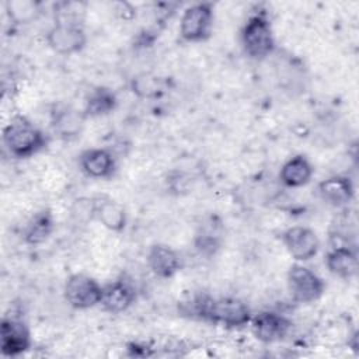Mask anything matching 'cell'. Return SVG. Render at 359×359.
Returning a JSON list of instances; mask_svg holds the SVG:
<instances>
[{
	"mask_svg": "<svg viewBox=\"0 0 359 359\" xmlns=\"http://www.w3.org/2000/svg\"><path fill=\"white\" fill-rule=\"evenodd\" d=\"M182 311L191 317H196L227 328H240L251 321L250 307L236 297H210L196 296L191 302L184 303Z\"/></svg>",
	"mask_w": 359,
	"mask_h": 359,
	"instance_id": "obj_1",
	"label": "cell"
},
{
	"mask_svg": "<svg viewBox=\"0 0 359 359\" xmlns=\"http://www.w3.org/2000/svg\"><path fill=\"white\" fill-rule=\"evenodd\" d=\"M3 143L8 153L18 158H27L41 151L48 139L45 133L24 116H15L3 129Z\"/></svg>",
	"mask_w": 359,
	"mask_h": 359,
	"instance_id": "obj_2",
	"label": "cell"
},
{
	"mask_svg": "<svg viewBox=\"0 0 359 359\" xmlns=\"http://www.w3.org/2000/svg\"><path fill=\"white\" fill-rule=\"evenodd\" d=\"M245 53L252 59H264L275 49V38L269 18L264 13L251 15L241 29Z\"/></svg>",
	"mask_w": 359,
	"mask_h": 359,
	"instance_id": "obj_3",
	"label": "cell"
},
{
	"mask_svg": "<svg viewBox=\"0 0 359 359\" xmlns=\"http://www.w3.org/2000/svg\"><path fill=\"white\" fill-rule=\"evenodd\" d=\"M287 289L293 302L304 304L318 300L325 290V283L310 268L293 264L287 271Z\"/></svg>",
	"mask_w": 359,
	"mask_h": 359,
	"instance_id": "obj_4",
	"label": "cell"
},
{
	"mask_svg": "<svg viewBox=\"0 0 359 359\" xmlns=\"http://www.w3.org/2000/svg\"><path fill=\"white\" fill-rule=\"evenodd\" d=\"M213 4L196 3L188 7L180 21V35L187 42H202L210 36Z\"/></svg>",
	"mask_w": 359,
	"mask_h": 359,
	"instance_id": "obj_5",
	"label": "cell"
},
{
	"mask_svg": "<svg viewBox=\"0 0 359 359\" xmlns=\"http://www.w3.org/2000/svg\"><path fill=\"white\" fill-rule=\"evenodd\" d=\"M46 41L50 49H53L56 53L73 55L86 46L87 36L83 27L77 21L59 20L48 31Z\"/></svg>",
	"mask_w": 359,
	"mask_h": 359,
	"instance_id": "obj_6",
	"label": "cell"
},
{
	"mask_svg": "<svg viewBox=\"0 0 359 359\" xmlns=\"http://www.w3.org/2000/svg\"><path fill=\"white\" fill-rule=\"evenodd\" d=\"M63 293L73 309L86 310L100 304L102 286L88 275L74 273L67 278Z\"/></svg>",
	"mask_w": 359,
	"mask_h": 359,
	"instance_id": "obj_7",
	"label": "cell"
},
{
	"mask_svg": "<svg viewBox=\"0 0 359 359\" xmlns=\"http://www.w3.org/2000/svg\"><path fill=\"white\" fill-rule=\"evenodd\" d=\"M282 243L287 252L297 262H304L314 258L320 250L317 234L304 226H293L283 231Z\"/></svg>",
	"mask_w": 359,
	"mask_h": 359,
	"instance_id": "obj_8",
	"label": "cell"
},
{
	"mask_svg": "<svg viewBox=\"0 0 359 359\" xmlns=\"http://www.w3.org/2000/svg\"><path fill=\"white\" fill-rule=\"evenodd\" d=\"M31 348L27 324L14 317H4L0 325V349L4 356H18Z\"/></svg>",
	"mask_w": 359,
	"mask_h": 359,
	"instance_id": "obj_9",
	"label": "cell"
},
{
	"mask_svg": "<svg viewBox=\"0 0 359 359\" xmlns=\"http://www.w3.org/2000/svg\"><path fill=\"white\" fill-rule=\"evenodd\" d=\"M250 323L254 337L264 344H273L283 339L292 327L285 316L275 311H261L252 316Z\"/></svg>",
	"mask_w": 359,
	"mask_h": 359,
	"instance_id": "obj_10",
	"label": "cell"
},
{
	"mask_svg": "<svg viewBox=\"0 0 359 359\" xmlns=\"http://www.w3.org/2000/svg\"><path fill=\"white\" fill-rule=\"evenodd\" d=\"M136 300V289L128 280L118 279L105 286H102L101 293V307L111 313L119 314L128 310Z\"/></svg>",
	"mask_w": 359,
	"mask_h": 359,
	"instance_id": "obj_11",
	"label": "cell"
},
{
	"mask_svg": "<svg viewBox=\"0 0 359 359\" xmlns=\"http://www.w3.org/2000/svg\"><path fill=\"white\" fill-rule=\"evenodd\" d=\"M317 189L320 198L334 208L348 206L355 196L353 184L346 175H334L323 180Z\"/></svg>",
	"mask_w": 359,
	"mask_h": 359,
	"instance_id": "obj_12",
	"label": "cell"
},
{
	"mask_svg": "<svg viewBox=\"0 0 359 359\" xmlns=\"http://www.w3.org/2000/svg\"><path fill=\"white\" fill-rule=\"evenodd\" d=\"M79 164L81 171L97 180L109 178L116 170V163L111 151L105 149H88L84 150L79 157Z\"/></svg>",
	"mask_w": 359,
	"mask_h": 359,
	"instance_id": "obj_13",
	"label": "cell"
},
{
	"mask_svg": "<svg viewBox=\"0 0 359 359\" xmlns=\"http://www.w3.org/2000/svg\"><path fill=\"white\" fill-rule=\"evenodd\" d=\"M147 264L150 271L161 279L172 278L182 266L180 254L164 244H154L150 247Z\"/></svg>",
	"mask_w": 359,
	"mask_h": 359,
	"instance_id": "obj_14",
	"label": "cell"
},
{
	"mask_svg": "<svg viewBox=\"0 0 359 359\" xmlns=\"http://www.w3.org/2000/svg\"><path fill=\"white\" fill-rule=\"evenodd\" d=\"M325 265L332 275L341 279H352L358 273L356 250L346 244L334 245L325 255Z\"/></svg>",
	"mask_w": 359,
	"mask_h": 359,
	"instance_id": "obj_15",
	"label": "cell"
},
{
	"mask_svg": "<svg viewBox=\"0 0 359 359\" xmlns=\"http://www.w3.org/2000/svg\"><path fill=\"white\" fill-rule=\"evenodd\" d=\"M313 165L303 154L290 157L280 168L279 178L285 187L299 188L310 182L313 177Z\"/></svg>",
	"mask_w": 359,
	"mask_h": 359,
	"instance_id": "obj_16",
	"label": "cell"
},
{
	"mask_svg": "<svg viewBox=\"0 0 359 359\" xmlns=\"http://www.w3.org/2000/svg\"><path fill=\"white\" fill-rule=\"evenodd\" d=\"M94 215L102 226L112 231H122L126 226V212L123 206L115 201L104 199L94 208Z\"/></svg>",
	"mask_w": 359,
	"mask_h": 359,
	"instance_id": "obj_17",
	"label": "cell"
},
{
	"mask_svg": "<svg viewBox=\"0 0 359 359\" xmlns=\"http://www.w3.org/2000/svg\"><path fill=\"white\" fill-rule=\"evenodd\" d=\"M53 217L49 210L38 212L24 229V240L27 244L38 245L49 238L53 231Z\"/></svg>",
	"mask_w": 359,
	"mask_h": 359,
	"instance_id": "obj_18",
	"label": "cell"
},
{
	"mask_svg": "<svg viewBox=\"0 0 359 359\" xmlns=\"http://www.w3.org/2000/svg\"><path fill=\"white\" fill-rule=\"evenodd\" d=\"M116 104L118 100L112 90L107 87H97L87 97L84 114L88 116L107 115L116 108Z\"/></svg>",
	"mask_w": 359,
	"mask_h": 359,
	"instance_id": "obj_19",
	"label": "cell"
},
{
	"mask_svg": "<svg viewBox=\"0 0 359 359\" xmlns=\"http://www.w3.org/2000/svg\"><path fill=\"white\" fill-rule=\"evenodd\" d=\"M52 125H53L55 130L59 132L65 137L76 136V135H79V132L81 129L83 115L76 111H72V109H63L55 115Z\"/></svg>",
	"mask_w": 359,
	"mask_h": 359,
	"instance_id": "obj_20",
	"label": "cell"
},
{
	"mask_svg": "<svg viewBox=\"0 0 359 359\" xmlns=\"http://www.w3.org/2000/svg\"><path fill=\"white\" fill-rule=\"evenodd\" d=\"M7 13L17 24L32 21L39 13V4L34 0H10L6 3Z\"/></svg>",
	"mask_w": 359,
	"mask_h": 359,
	"instance_id": "obj_21",
	"label": "cell"
},
{
	"mask_svg": "<svg viewBox=\"0 0 359 359\" xmlns=\"http://www.w3.org/2000/svg\"><path fill=\"white\" fill-rule=\"evenodd\" d=\"M158 90L157 80L146 73L133 77L132 80V91L139 97H151Z\"/></svg>",
	"mask_w": 359,
	"mask_h": 359,
	"instance_id": "obj_22",
	"label": "cell"
}]
</instances>
